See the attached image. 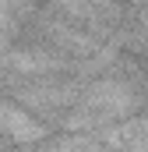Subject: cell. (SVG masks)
<instances>
[{"mask_svg": "<svg viewBox=\"0 0 148 152\" xmlns=\"http://www.w3.org/2000/svg\"><path fill=\"white\" fill-rule=\"evenodd\" d=\"M131 110H134V92H131L127 81H116V78L95 81L85 96V117H92V120L127 117Z\"/></svg>", "mask_w": 148, "mask_h": 152, "instance_id": "obj_1", "label": "cell"}, {"mask_svg": "<svg viewBox=\"0 0 148 152\" xmlns=\"http://www.w3.org/2000/svg\"><path fill=\"white\" fill-rule=\"evenodd\" d=\"M0 131L7 138H14L18 145H32V142L46 138V124H39L28 110H21L11 99H0Z\"/></svg>", "mask_w": 148, "mask_h": 152, "instance_id": "obj_2", "label": "cell"}, {"mask_svg": "<svg viewBox=\"0 0 148 152\" xmlns=\"http://www.w3.org/2000/svg\"><path fill=\"white\" fill-rule=\"evenodd\" d=\"M4 64H11L14 71H49L53 67V60L46 53H39V50H18V53L4 57Z\"/></svg>", "mask_w": 148, "mask_h": 152, "instance_id": "obj_3", "label": "cell"}, {"mask_svg": "<svg viewBox=\"0 0 148 152\" xmlns=\"http://www.w3.org/2000/svg\"><path fill=\"white\" fill-rule=\"evenodd\" d=\"M127 152H148V120H138L131 127V142H127Z\"/></svg>", "mask_w": 148, "mask_h": 152, "instance_id": "obj_4", "label": "cell"}]
</instances>
